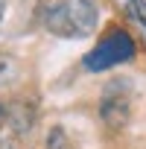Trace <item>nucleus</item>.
<instances>
[{
    "label": "nucleus",
    "mask_w": 146,
    "mask_h": 149,
    "mask_svg": "<svg viewBox=\"0 0 146 149\" xmlns=\"http://www.w3.org/2000/svg\"><path fill=\"white\" fill-rule=\"evenodd\" d=\"M41 24L47 32L58 38H85L94 35L99 24V9L94 0H56V3L44 6Z\"/></svg>",
    "instance_id": "f257e3e1"
},
{
    "label": "nucleus",
    "mask_w": 146,
    "mask_h": 149,
    "mask_svg": "<svg viewBox=\"0 0 146 149\" xmlns=\"http://www.w3.org/2000/svg\"><path fill=\"white\" fill-rule=\"evenodd\" d=\"M129 117H131V91H129V82H108L102 97H99V120L108 132H123L129 126Z\"/></svg>",
    "instance_id": "f03ea898"
},
{
    "label": "nucleus",
    "mask_w": 146,
    "mask_h": 149,
    "mask_svg": "<svg viewBox=\"0 0 146 149\" xmlns=\"http://www.w3.org/2000/svg\"><path fill=\"white\" fill-rule=\"evenodd\" d=\"M6 120H12V129H15L18 134H26V132L32 129V123H35V108L21 102V105H15V108L6 111Z\"/></svg>",
    "instance_id": "7ed1b4c3"
},
{
    "label": "nucleus",
    "mask_w": 146,
    "mask_h": 149,
    "mask_svg": "<svg viewBox=\"0 0 146 149\" xmlns=\"http://www.w3.org/2000/svg\"><path fill=\"white\" fill-rule=\"evenodd\" d=\"M44 143H47V149H79L61 126H53V129L47 132V140H44Z\"/></svg>",
    "instance_id": "20e7f679"
},
{
    "label": "nucleus",
    "mask_w": 146,
    "mask_h": 149,
    "mask_svg": "<svg viewBox=\"0 0 146 149\" xmlns=\"http://www.w3.org/2000/svg\"><path fill=\"white\" fill-rule=\"evenodd\" d=\"M129 12L146 26V3H143V0H129Z\"/></svg>",
    "instance_id": "39448f33"
},
{
    "label": "nucleus",
    "mask_w": 146,
    "mask_h": 149,
    "mask_svg": "<svg viewBox=\"0 0 146 149\" xmlns=\"http://www.w3.org/2000/svg\"><path fill=\"white\" fill-rule=\"evenodd\" d=\"M3 15H6V3L0 0V21H3Z\"/></svg>",
    "instance_id": "423d86ee"
},
{
    "label": "nucleus",
    "mask_w": 146,
    "mask_h": 149,
    "mask_svg": "<svg viewBox=\"0 0 146 149\" xmlns=\"http://www.w3.org/2000/svg\"><path fill=\"white\" fill-rule=\"evenodd\" d=\"M3 120H6V108L0 105V126H3Z\"/></svg>",
    "instance_id": "0eeeda50"
}]
</instances>
